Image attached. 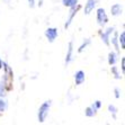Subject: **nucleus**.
I'll return each instance as SVG.
<instances>
[{"instance_id": "nucleus-1", "label": "nucleus", "mask_w": 125, "mask_h": 125, "mask_svg": "<svg viewBox=\"0 0 125 125\" xmlns=\"http://www.w3.org/2000/svg\"><path fill=\"white\" fill-rule=\"evenodd\" d=\"M51 106H52V100H51V99H50V100H46V102H44L43 104L40 106L38 112H37V119H38V122L40 123L45 122L46 117L49 116V112H50Z\"/></svg>"}, {"instance_id": "nucleus-2", "label": "nucleus", "mask_w": 125, "mask_h": 125, "mask_svg": "<svg viewBox=\"0 0 125 125\" xmlns=\"http://www.w3.org/2000/svg\"><path fill=\"white\" fill-rule=\"evenodd\" d=\"M96 17H97V23L100 27H104L106 24L108 23V16L106 14V10L104 8H98L96 12Z\"/></svg>"}, {"instance_id": "nucleus-3", "label": "nucleus", "mask_w": 125, "mask_h": 125, "mask_svg": "<svg viewBox=\"0 0 125 125\" xmlns=\"http://www.w3.org/2000/svg\"><path fill=\"white\" fill-rule=\"evenodd\" d=\"M80 8H81V6L80 5H78L77 3L76 6H73V7H70V12H69V16H68V19L67 21H65V25H64V28L67 29L70 27V25L72 24V21H73V18L76 17V15L78 14V11L80 10Z\"/></svg>"}, {"instance_id": "nucleus-4", "label": "nucleus", "mask_w": 125, "mask_h": 125, "mask_svg": "<svg viewBox=\"0 0 125 125\" xmlns=\"http://www.w3.org/2000/svg\"><path fill=\"white\" fill-rule=\"evenodd\" d=\"M115 31V27H108L105 32H102V31H99V35H100V38H102V41L104 42V44L106 46H109L111 45V42H109V37H111L112 33Z\"/></svg>"}, {"instance_id": "nucleus-5", "label": "nucleus", "mask_w": 125, "mask_h": 125, "mask_svg": "<svg viewBox=\"0 0 125 125\" xmlns=\"http://www.w3.org/2000/svg\"><path fill=\"white\" fill-rule=\"evenodd\" d=\"M45 37L47 38V41L50 42V43H53V42L56 40V37H58V28H55V27H49V28L45 31Z\"/></svg>"}, {"instance_id": "nucleus-6", "label": "nucleus", "mask_w": 125, "mask_h": 125, "mask_svg": "<svg viewBox=\"0 0 125 125\" xmlns=\"http://www.w3.org/2000/svg\"><path fill=\"white\" fill-rule=\"evenodd\" d=\"M111 36L112 37H109V42L114 45L117 54H119V52H121V47H119V43H118V33H117L116 31H114V32L112 33Z\"/></svg>"}, {"instance_id": "nucleus-7", "label": "nucleus", "mask_w": 125, "mask_h": 125, "mask_svg": "<svg viewBox=\"0 0 125 125\" xmlns=\"http://www.w3.org/2000/svg\"><path fill=\"white\" fill-rule=\"evenodd\" d=\"M97 0H87V2L84 3V15H89L94 9L96 8Z\"/></svg>"}, {"instance_id": "nucleus-8", "label": "nucleus", "mask_w": 125, "mask_h": 125, "mask_svg": "<svg viewBox=\"0 0 125 125\" xmlns=\"http://www.w3.org/2000/svg\"><path fill=\"white\" fill-rule=\"evenodd\" d=\"M111 14L114 17H117V16H121L123 14V7L121 3H114L113 6L111 7Z\"/></svg>"}, {"instance_id": "nucleus-9", "label": "nucleus", "mask_w": 125, "mask_h": 125, "mask_svg": "<svg viewBox=\"0 0 125 125\" xmlns=\"http://www.w3.org/2000/svg\"><path fill=\"white\" fill-rule=\"evenodd\" d=\"M84 80H86V74H84V72L82 70H79V71H77L74 73V81H76L77 86L82 84L84 82Z\"/></svg>"}, {"instance_id": "nucleus-10", "label": "nucleus", "mask_w": 125, "mask_h": 125, "mask_svg": "<svg viewBox=\"0 0 125 125\" xmlns=\"http://www.w3.org/2000/svg\"><path fill=\"white\" fill-rule=\"evenodd\" d=\"M73 60V43L70 42L68 45V51H67V55H65V64H69L70 62Z\"/></svg>"}, {"instance_id": "nucleus-11", "label": "nucleus", "mask_w": 125, "mask_h": 125, "mask_svg": "<svg viewBox=\"0 0 125 125\" xmlns=\"http://www.w3.org/2000/svg\"><path fill=\"white\" fill-rule=\"evenodd\" d=\"M9 91L8 86H7V82L5 81V79H1L0 80V97H5L6 96V93Z\"/></svg>"}, {"instance_id": "nucleus-12", "label": "nucleus", "mask_w": 125, "mask_h": 125, "mask_svg": "<svg viewBox=\"0 0 125 125\" xmlns=\"http://www.w3.org/2000/svg\"><path fill=\"white\" fill-rule=\"evenodd\" d=\"M117 61H118V54L117 53L115 52L108 53V64L109 65H115Z\"/></svg>"}, {"instance_id": "nucleus-13", "label": "nucleus", "mask_w": 125, "mask_h": 125, "mask_svg": "<svg viewBox=\"0 0 125 125\" xmlns=\"http://www.w3.org/2000/svg\"><path fill=\"white\" fill-rule=\"evenodd\" d=\"M8 108V102L5 97H0V115H2Z\"/></svg>"}, {"instance_id": "nucleus-14", "label": "nucleus", "mask_w": 125, "mask_h": 125, "mask_svg": "<svg viewBox=\"0 0 125 125\" xmlns=\"http://www.w3.org/2000/svg\"><path fill=\"white\" fill-rule=\"evenodd\" d=\"M96 114H97V109H95V108L93 107V105L88 106V107L84 109V115L87 117H94V116H96Z\"/></svg>"}, {"instance_id": "nucleus-15", "label": "nucleus", "mask_w": 125, "mask_h": 125, "mask_svg": "<svg viewBox=\"0 0 125 125\" xmlns=\"http://www.w3.org/2000/svg\"><path fill=\"white\" fill-rule=\"evenodd\" d=\"M90 43H91V40L90 38H86L83 42H82V44L79 46V49H78V53H82L84 51V50L88 47V45H90Z\"/></svg>"}, {"instance_id": "nucleus-16", "label": "nucleus", "mask_w": 125, "mask_h": 125, "mask_svg": "<svg viewBox=\"0 0 125 125\" xmlns=\"http://www.w3.org/2000/svg\"><path fill=\"white\" fill-rule=\"evenodd\" d=\"M111 71H112V74L114 76V78L117 79V80H121L122 79V76H121V73L118 72V68L115 67V65H111Z\"/></svg>"}, {"instance_id": "nucleus-17", "label": "nucleus", "mask_w": 125, "mask_h": 125, "mask_svg": "<svg viewBox=\"0 0 125 125\" xmlns=\"http://www.w3.org/2000/svg\"><path fill=\"white\" fill-rule=\"evenodd\" d=\"M118 43L121 50H125V32H122L118 34Z\"/></svg>"}, {"instance_id": "nucleus-18", "label": "nucleus", "mask_w": 125, "mask_h": 125, "mask_svg": "<svg viewBox=\"0 0 125 125\" xmlns=\"http://www.w3.org/2000/svg\"><path fill=\"white\" fill-rule=\"evenodd\" d=\"M108 112L113 115L114 119H117V112H118V109H117L116 106H114V105H108Z\"/></svg>"}, {"instance_id": "nucleus-19", "label": "nucleus", "mask_w": 125, "mask_h": 125, "mask_svg": "<svg viewBox=\"0 0 125 125\" xmlns=\"http://www.w3.org/2000/svg\"><path fill=\"white\" fill-rule=\"evenodd\" d=\"M78 3V0H62V5L65 7H73Z\"/></svg>"}, {"instance_id": "nucleus-20", "label": "nucleus", "mask_w": 125, "mask_h": 125, "mask_svg": "<svg viewBox=\"0 0 125 125\" xmlns=\"http://www.w3.org/2000/svg\"><path fill=\"white\" fill-rule=\"evenodd\" d=\"M91 105H93V107L95 108V109L99 111V109H100V107H102V102H100V100H96V102L94 103V104H91Z\"/></svg>"}, {"instance_id": "nucleus-21", "label": "nucleus", "mask_w": 125, "mask_h": 125, "mask_svg": "<svg viewBox=\"0 0 125 125\" xmlns=\"http://www.w3.org/2000/svg\"><path fill=\"white\" fill-rule=\"evenodd\" d=\"M121 69H122V74H124V72H125V58L124 56L121 59Z\"/></svg>"}, {"instance_id": "nucleus-22", "label": "nucleus", "mask_w": 125, "mask_h": 125, "mask_svg": "<svg viewBox=\"0 0 125 125\" xmlns=\"http://www.w3.org/2000/svg\"><path fill=\"white\" fill-rule=\"evenodd\" d=\"M114 94H115V98L116 99H118V98H121V89L119 88H115L114 89Z\"/></svg>"}, {"instance_id": "nucleus-23", "label": "nucleus", "mask_w": 125, "mask_h": 125, "mask_svg": "<svg viewBox=\"0 0 125 125\" xmlns=\"http://www.w3.org/2000/svg\"><path fill=\"white\" fill-rule=\"evenodd\" d=\"M28 1V6L31 7V8H34L35 7V0H27Z\"/></svg>"}, {"instance_id": "nucleus-24", "label": "nucleus", "mask_w": 125, "mask_h": 125, "mask_svg": "<svg viewBox=\"0 0 125 125\" xmlns=\"http://www.w3.org/2000/svg\"><path fill=\"white\" fill-rule=\"evenodd\" d=\"M37 6H38V7H42V6H43V0H38Z\"/></svg>"}, {"instance_id": "nucleus-25", "label": "nucleus", "mask_w": 125, "mask_h": 125, "mask_svg": "<svg viewBox=\"0 0 125 125\" xmlns=\"http://www.w3.org/2000/svg\"><path fill=\"white\" fill-rule=\"evenodd\" d=\"M2 69V60H1V59H0V70Z\"/></svg>"}]
</instances>
